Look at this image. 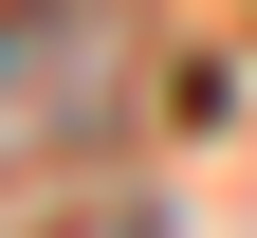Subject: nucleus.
<instances>
[{"instance_id": "1", "label": "nucleus", "mask_w": 257, "mask_h": 238, "mask_svg": "<svg viewBox=\"0 0 257 238\" xmlns=\"http://www.w3.org/2000/svg\"><path fill=\"white\" fill-rule=\"evenodd\" d=\"M55 110H110V19H74V0H19V128L55 147Z\"/></svg>"}, {"instance_id": "2", "label": "nucleus", "mask_w": 257, "mask_h": 238, "mask_svg": "<svg viewBox=\"0 0 257 238\" xmlns=\"http://www.w3.org/2000/svg\"><path fill=\"white\" fill-rule=\"evenodd\" d=\"M19 238H166V201H128V183H110V201H37Z\"/></svg>"}]
</instances>
